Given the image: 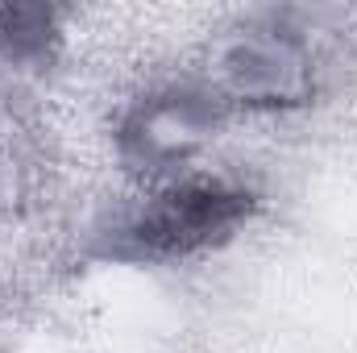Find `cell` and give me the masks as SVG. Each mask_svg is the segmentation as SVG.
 Instances as JSON below:
<instances>
[{"label": "cell", "instance_id": "cell-3", "mask_svg": "<svg viewBox=\"0 0 357 353\" xmlns=\"http://www.w3.org/2000/svg\"><path fill=\"white\" fill-rule=\"evenodd\" d=\"M225 100L212 88L171 84L129 104L116 125V150L125 167L146 175H167L191 163L220 129Z\"/></svg>", "mask_w": 357, "mask_h": 353}, {"label": "cell", "instance_id": "cell-2", "mask_svg": "<svg viewBox=\"0 0 357 353\" xmlns=\"http://www.w3.org/2000/svg\"><path fill=\"white\" fill-rule=\"evenodd\" d=\"M212 91L225 104L245 108H303L316 96V54L299 29L245 25L229 33L212 54Z\"/></svg>", "mask_w": 357, "mask_h": 353}, {"label": "cell", "instance_id": "cell-4", "mask_svg": "<svg viewBox=\"0 0 357 353\" xmlns=\"http://www.w3.org/2000/svg\"><path fill=\"white\" fill-rule=\"evenodd\" d=\"M63 50V13L38 0L0 4V63L17 71H46Z\"/></svg>", "mask_w": 357, "mask_h": 353}, {"label": "cell", "instance_id": "cell-1", "mask_svg": "<svg viewBox=\"0 0 357 353\" xmlns=\"http://www.w3.org/2000/svg\"><path fill=\"white\" fill-rule=\"evenodd\" d=\"M258 212V195L229 179H187L137 212H129L112 233L104 254L121 262H183L233 241Z\"/></svg>", "mask_w": 357, "mask_h": 353}]
</instances>
